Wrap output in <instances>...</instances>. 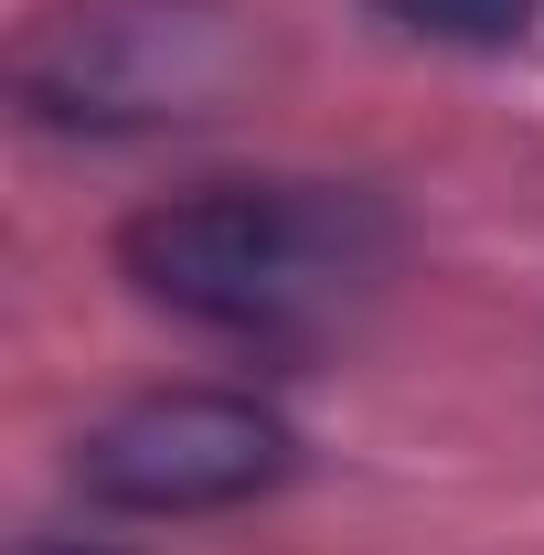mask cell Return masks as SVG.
<instances>
[{
	"instance_id": "7a4b0ae2",
	"label": "cell",
	"mask_w": 544,
	"mask_h": 555,
	"mask_svg": "<svg viewBox=\"0 0 544 555\" xmlns=\"http://www.w3.org/2000/svg\"><path fill=\"white\" fill-rule=\"evenodd\" d=\"M246 11L235 0H54L33 11L11 86L43 129H171V118H213L246 86Z\"/></svg>"
},
{
	"instance_id": "3957f363",
	"label": "cell",
	"mask_w": 544,
	"mask_h": 555,
	"mask_svg": "<svg viewBox=\"0 0 544 555\" xmlns=\"http://www.w3.org/2000/svg\"><path fill=\"white\" fill-rule=\"evenodd\" d=\"M277 481H288V416L235 385H160L75 438V491L107 513H139V524L235 513Z\"/></svg>"
},
{
	"instance_id": "5b68a950",
	"label": "cell",
	"mask_w": 544,
	"mask_h": 555,
	"mask_svg": "<svg viewBox=\"0 0 544 555\" xmlns=\"http://www.w3.org/2000/svg\"><path fill=\"white\" fill-rule=\"evenodd\" d=\"M11 555H118V545H11Z\"/></svg>"
},
{
	"instance_id": "277c9868",
	"label": "cell",
	"mask_w": 544,
	"mask_h": 555,
	"mask_svg": "<svg viewBox=\"0 0 544 555\" xmlns=\"http://www.w3.org/2000/svg\"><path fill=\"white\" fill-rule=\"evenodd\" d=\"M374 11L427 33V43H523L544 0H374Z\"/></svg>"
},
{
	"instance_id": "6da1fadb",
	"label": "cell",
	"mask_w": 544,
	"mask_h": 555,
	"mask_svg": "<svg viewBox=\"0 0 544 555\" xmlns=\"http://www.w3.org/2000/svg\"><path fill=\"white\" fill-rule=\"evenodd\" d=\"M396 268V214L363 182H204L118 224V278L150 310L257 352L341 332Z\"/></svg>"
}]
</instances>
